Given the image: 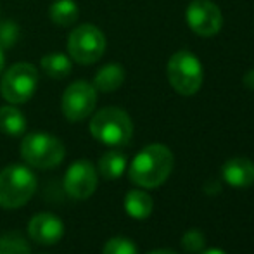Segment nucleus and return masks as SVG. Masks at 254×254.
<instances>
[{
  "instance_id": "nucleus-1",
  "label": "nucleus",
  "mask_w": 254,
  "mask_h": 254,
  "mask_svg": "<svg viewBox=\"0 0 254 254\" xmlns=\"http://www.w3.org/2000/svg\"><path fill=\"white\" fill-rule=\"evenodd\" d=\"M173 170V154L163 144H151L133 157L130 164V180L144 189H156L168 180Z\"/></svg>"
},
{
  "instance_id": "nucleus-2",
  "label": "nucleus",
  "mask_w": 254,
  "mask_h": 254,
  "mask_svg": "<svg viewBox=\"0 0 254 254\" xmlns=\"http://www.w3.org/2000/svg\"><path fill=\"white\" fill-rule=\"evenodd\" d=\"M90 133L102 144L121 147L130 142L133 135V123L127 111L120 107H104L92 116Z\"/></svg>"
},
{
  "instance_id": "nucleus-3",
  "label": "nucleus",
  "mask_w": 254,
  "mask_h": 254,
  "mask_svg": "<svg viewBox=\"0 0 254 254\" xmlns=\"http://www.w3.org/2000/svg\"><path fill=\"white\" fill-rule=\"evenodd\" d=\"M37 190V177L28 166L10 164L0 171V207L24 206Z\"/></svg>"
},
{
  "instance_id": "nucleus-4",
  "label": "nucleus",
  "mask_w": 254,
  "mask_h": 254,
  "mask_svg": "<svg viewBox=\"0 0 254 254\" xmlns=\"http://www.w3.org/2000/svg\"><path fill=\"white\" fill-rule=\"evenodd\" d=\"M21 156L30 166L38 170H51L63 163L66 149L63 142L54 135L33 131L28 133L21 142Z\"/></svg>"
},
{
  "instance_id": "nucleus-5",
  "label": "nucleus",
  "mask_w": 254,
  "mask_h": 254,
  "mask_svg": "<svg viewBox=\"0 0 254 254\" xmlns=\"http://www.w3.org/2000/svg\"><path fill=\"white\" fill-rule=\"evenodd\" d=\"M168 80L180 95H194L204 81L201 61L189 51L173 54L168 63Z\"/></svg>"
},
{
  "instance_id": "nucleus-6",
  "label": "nucleus",
  "mask_w": 254,
  "mask_h": 254,
  "mask_svg": "<svg viewBox=\"0 0 254 254\" xmlns=\"http://www.w3.org/2000/svg\"><path fill=\"white\" fill-rule=\"evenodd\" d=\"M38 87V69L30 63H17L3 71L0 95L9 104H24L33 97Z\"/></svg>"
},
{
  "instance_id": "nucleus-7",
  "label": "nucleus",
  "mask_w": 254,
  "mask_h": 254,
  "mask_svg": "<svg viewBox=\"0 0 254 254\" xmlns=\"http://www.w3.org/2000/svg\"><path fill=\"white\" fill-rule=\"evenodd\" d=\"M106 37L94 24H80L67 35V56L78 64L97 63L106 52Z\"/></svg>"
},
{
  "instance_id": "nucleus-8",
  "label": "nucleus",
  "mask_w": 254,
  "mask_h": 254,
  "mask_svg": "<svg viewBox=\"0 0 254 254\" xmlns=\"http://www.w3.org/2000/svg\"><path fill=\"white\" fill-rule=\"evenodd\" d=\"M97 106V90L92 83L78 80L64 90L61 99V109L67 121H83L95 111Z\"/></svg>"
},
{
  "instance_id": "nucleus-9",
  "label": "nucleus",
  "mask_w": 254,
  "mask_h": 254,
  "mask_svg": "<svg viewBox=\"0 0 254 254\" xmlns=\"http://www.w3.org/2000/svg\"><path fill=\"white\" fill-rule=\"evenodd\" d=\"M185 19L190 30L199 37H213L223 24L220 7L211 0H192L185 10Z\"/></svg>"
},
{
  "instance_id": "nucleus-10",
  "label": "nucleus",
  "mask_w": 254,
  "mask_h": 254,
  "mask_svg": "<svg viewBox=\"0 0 254 254\" xmlns=\"http://www.w3.org/2000/svg\"><path fill=\"white\" fill-rule=\"evenodd\" d=\"M64 189L73 199H88L97 189V170L87 159H78L67 168Z\"/></svg>"
},
{
  "instance_id": "nucleus-11",
  "label": "nucleus",
  "mask_w": 254,
  "mask_h": 254,
  "mask_svg": "<svg viewBox=\"0 0 254 254\" xmlns=\"http://www.w3.org/2000/svg\"><path fill=\"white\" fill-rule=\"evenodd\" d=\"M28 234L37 244L54 246L63 239L64 225L56 214L38 213L28 223Z\"/></svg>"
},
{
  "instance_id": "nucleus-12",
  "label": "nucleus",
  "mask_w": 254,
  "mask_h": 254,
  "mask_svg": "<svg viewBox=\"0 0 254 254\" xmlns=\"http://www.w3.org/2000/svg\"><path fill=\"white\" fill-rule=\"evenodd\" d=\"M223 180L235 189H246L254 184V163L248 157H234L223 164Z\"/></svg>"
},
{
  "instance_id": "nucleus-13",
  "label": "nucleus",
  "mask_w": 254,
  "mask_h": 254,
  "mask_svg": "<svg viewBox=\"0 0 254 254\" xmlns=\"http://www.w3.org/2000/svg\"><path fill=\"white\" fill-rule=\"evenodd\" d=\"M125 81V69L121 64H106L95 73L94 76V87L97 92L109 94L114 92L123 85Z\"/></svg>"
},
{
  "instance_id": "nucleus-14",
  "label": "nucleus",
  "mask_w": 254,
  "mask_h": 254,
  "mask_svg": "<svg viewBox=\"0 0 254 254\" xmlns=\"http://www.w3.org/2000/svg\"><path fill=\"white\" fill-rule=\"evenodd\" d=\"M51 21L59 28H69L80 17V7L74 0H54L49 9Z\"/></svg>"
},
{
  "instance_id": "nucleus-15",
  "label": "nucleus",
  "mask_w": 254,
  "mask_h": 254,
  "mask_svg": "<svg viewBox=\"0 0 254 254\" xmlns=\"http://www.w3.org/2000/svg\"><path fill=\"white\" fill-rule=\"evenodd\" d=\"M0 131L9 137H19L26 131V118L14 104L0 107Z\"/></svg>"
},
{
  "instance_id": "nucleus-16",
  "label": "nucleus",
  "mask_w": 254,
  "mask_h": 254,
  "mask_svg": "<svg viewBox=\"0 0 254 254\" xmlns=\"http://www.w3.org/2000/svg\"><path fill=\"white\" fill-rule=\"evenodd\" d=\"M40 67L47 76L61 80V78H66L71 73L73 63H71V57L67 54L51 52L40 59Z\"/></svg>"
},
{
  "instance_id": "nucleus-17",
  "label": "nucleus",
  "mask_w": 254,
  "mask_h": 254,
  "mask_svg": "<svg viewBox=\"0 0 254 254\" xmlns=\"http://www.w3.org/2000/svg\"><path fill=\"white\" fill-rule=\"evenodd\" d=\"M152 197L144 190H130L125 197V209L135 220H145L152 213Z\"/></svg>"
},
{
  "instance_id": "nucleus-18",
  "label": "nucleus",
  "mask_w": 254,
  "mask_h": 254,
  "mask_svg": "<svg viewBox=\"0 0 254 254\" xmlns=\"http://www.w3.org/2000/svg\"><path fill=\"white\" fill-rule=\"evenodd\" d=\"M127 170V156L120 151H109L99 159V173L106 180H116Z\"/></svg>"
},
{
  "instance_id": "nucleus-19",
  "label": "nucleus",
  "mask_w": 254,
  "mask_h": 254,
  "mask_svg": "<svg viewBox=\"0 0 254 254\" xmlns=\"http://www.w3.org/2000/svg\"><path fill=\"white\" fill-rule=\"evenodd\" d=\"M0 254H31L28 242L16 232H9L0 237Z\"/></svg>"
},
{
  "instance_id": "nucleus-20",
  "label": "nucleus",
  "mask_w": 254,
  "mask_h": 254,
  "mask_svg": "<svg viewBox=\"0 0 254 254\" xmlns=\"http://www.w3.org/2000/svg\"><path fill=\"white\" fill-rule=\"evenodd\" d=\"M19 40V26L14 21H2L0 23V47L12 49Z\"/></svg>"
},
{
  "instance_id": "nucleus-21",
  "label": "nucleus",
  "mask_w": 254,
  "mask_h": 254,
  "mask_svg": "<svg viewBox=\"0 0 254 254\" xmlns=\"http://www.w3.org/2000/svg\"><path fill=\"white\" fill-rule=\"evenodd\" d=\"M102 254H138V251L131 241L125 237H114L106 242Z\"/></svg>"
},
{
  "instance_id": "nucleus-22",
  "label": "nucleus",
  "mask_w": 254,
  "mask_h": 254,
  "mask_svg": "<svg viewBox=\"0 0 254 254\" xmlns=\"http://www.w3.org/2000/svg\"><path fill=\"white\" fill-rule=\"evenodd\" d=\"M204 244H206V237L201 230L197 228H192V230L185 232L184 237H182V248L187 253H199L202 251Z\"/></svg>"
},
{
  "instance_id": "nucleus-23",
  "label": "nucleus",
  "mask_w": 254,
  "mask_h": 254,
  "mask_svg": "<svg viewBox=\"0 0 254 254\" xmlns=\"http://www.w3.org/2000/svg\"><path fill=\"white\" fill-rule=\"evenodd\" d=\"M244 85L248 88H251V90H254V69H251V71H248V73H246Z\"/></svg>"
},
{
  "instance_id": "nucleus-24",
  "label": "nucleus",
  "mask_w": 254,
  "mask_h": 254,
  "mask_svg": "<svg viewBox=\"0 0 254 254\" xmlns=\"http://www.w3.org/2000/svg\"><path fill=\"white\" fill-rule=\"evenodd\" d=\"M3 66H5V57H3V49L0 47V74L3 71Z\"/></svg>"
},
{
  "instance_id": "nucleus-25",
  "label": "nucleus",
  "mask_w": 254,
  "mask_h": 254,
  "mask_svg": "<svg viewBox=\"0 0 254 254\" xmlns=\"http://www.w3.org/2000/svg\"><path fill=\"white\" fill-rule=\"evenodd\" d=\"M202 254H227V253L220 251V249H207V251H204Z\"/></svg>"
},
{
  "instance_id": "nucleus-26",
  "label": "nucleus",
  "mask_w": 254,
  "mask_h": 254,
  "mask_svg": "<svg viewBox=\"0 0 254 254\" xmlns=\"http://www.w3.org/2000/svg\"><path fill=\"white\" fill-rule=\"evenodd\" d=\"M151 254H177V253H173V251H170V249H159V251H154Z\"/></svg>"
}]
</instances>
